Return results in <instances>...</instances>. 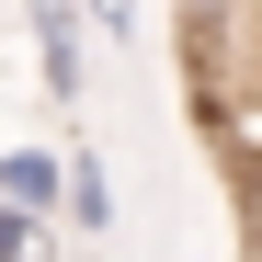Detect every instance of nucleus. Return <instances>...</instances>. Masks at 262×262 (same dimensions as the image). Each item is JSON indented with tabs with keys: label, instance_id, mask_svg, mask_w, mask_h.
Returning <instances> with one entry per match:
<instances>
[{
	"label": "nucleus",
	"instance_id": "1",
	"mask_svg": "<svg viewBox=\"0 0 262 262\" xmlns=\"http://www.w3.org/2000/svg\"><path fill=\"white\" fill-rule=\"evenodd\" d=\"M34 12V57H46V92L80 103V23H92V0H23Z\"/></svg>",
	"mask_w": 262,
	"mask_h": 262
},
{
	"label": "nucleus",
	"instance_id": "2",
	"mask_svg": "<svg viewBox=\"0 0 262 262\" xmlns=\"http://www.w3.org/2000/svg\"><path fill=\"white\" fill-rule=\"evenodd\" d=\"M0 194L34 205V216H57V205H69V160H57V148H12V160H0Z\"/></svg>",
	"mask_w": 262,
	"mask_h": 262
},
{
	"label": "nucleus",
	"instance_id": "3",
	"mask_svg": "<svg viewBox=\"0 0 262 262\" xmlns=\"http://www.w3.org/2000/svg\"><path fill=\"white\" fill-rule=\"evenodd\" d=\"M0 262H57V216H34L0 194Z\"/></svg>",
	"mask_w": 262,
	"mask_h": 262
},
{
	"label": "nucleus",
	"instance_id": "4",
	"mask_svg": "<svg viewBox=\"0 0 262 262\" xmlns=\"http://www.w3.org/2000/svg\"><path fill=\"white\" fill-rule=\"evenodd\" d=\"M69 216H80V228H114V183H103L92 148H69Z\"/></svg>",
	"mask_w": 262,
	"mask_h": 262
},
{
	"label": "nucleus",
	"instance_id": "5",
	"mask_svg": "<svg viewBox=\"0 0 262 262\" xmlns=\"http://www.w3.org/2000/svg\"><path fill=\"white\" fill-rule=\"evenodd\" d=\"M92 23H103V34H125V23H137V0H92Z\"/></svg>",
	"mask_w": 262,
	"mask_h": 262
}]
</instances>
